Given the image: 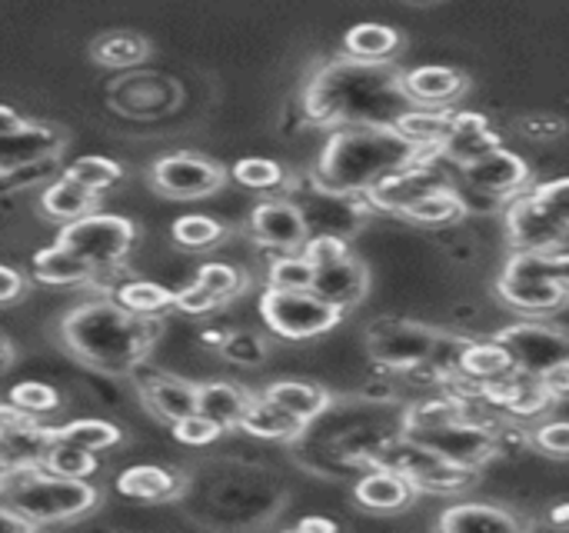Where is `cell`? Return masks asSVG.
I'll return each mask as SVG.
<instances>
[{
    "label": "cell",
    "instance_id": "obj_26",
    "mask_svg": "<svg viewBox=\"0 0 569 533\" xmlns=\"http://www.w3.org/2000/svg\"><path fill=\"white\" fill-rule=\"evenodd\" d=\"M437 527L443 533H510L520 531L523 524L507 514L503 507H490V504H457L450 507Z\"/></svg>",
    "mask_w": 569,
    "mask_h": 533
},
{
    "label": "cell",
    "instance_id": "obj_33",
    "mask_svg": "<svg viewBox=\"0 0 569 533\" xmlns=\"http://www.w3.org/2000/svg\"><path fill=\"white\" fill-rule=\"evenodd\" d=\"M263 397L277 401L280 407H287L293 417H300L303 424L317 421L327 407H330V397L327 391L313 387V384H303V381H277L263 391Z\"/></svg>",
    "mask_w": 569,
    "mask_h": 533
},
{
    "label": "cell",
    "instance_id": "obj_20",
    "mask_svg": "<svg viewBox=\"0 0 569 533\" xmlns=\"http://www.w3.org/2000/svg\"><path fill=\"white\" fill-rule=\"evenodd\" d=\"M30 277L43 287H87L97 267L63 244H50L30 257Z\"/></svg>",
    "mask_w": 569,
    "mask_h": 533
},
{
    "label": "cell",
    "instance_id": "obj_17",
    "mask_svg": "<svg viewBox=\"0 0 569 533\" xmlns=\"http://www.w3.org/2000/svg\"><path fill=\"white\" fill-rule=\"evenodd\" d=\"M130 377H137V387H140V397H143L147 411L153 417L167 421V424H177V421L200 411L197 384H187V381H177V377H167V374L140 377V371H133Z\"/></svg>",
    "mask_w": 569,
    "mask_h": 533
},
{
    "label": "cell",
    "instance_id": "obj_16",
    "mask_svg": "<svg viewBox=\"0 0 569 533\" xmlns=\"http://www.w3.org/2000/svg\"><path fill=\"white\" fill-rule=\"evenodd\" d=\"M400 90L417 107H447L463 97L467 77L443 63H423V67L400 73Z\"/></svg>",
    "mask_w": 569,
    "mask_h": 533
},
{
    "label": "cell",
    "instance_id": "obj_41",
    "mask_svg": "<svg viewBox=\"0 0 569 533\" xmlns=\"http://www.w3.org/2000/svg\"><path fill=\"white\" fill-rule=\"evenodd\" d=\"M197 284H200V287H207L220 304H227V300H233V297H240V294H243L247 277H243V270H240V267H233V264L210 260V264H203V267L197 270Z\"/></svg>",
    "mask_w": 569,
    "mask_h": 533
},
{
    "label": "cell",
    "instance_id": "obj_23",
    "mask_svg": "<svg viewBox=\"0 0 569 533\" xmlns=\"http://www.w3.org/2000/svg\"><path fill=\"white\" fill-rule=\"evenodd\" d=\"M393 127L420 150V154H430V150H443V144L450 140L453 134V110H437V107H413V110H403Z\"/></svg>",
    "mask_w": 569,
    "mask_h": 533
},
{
    "label": "cell",
    "instance_id": "obj_43",
    "mask_svg": "<svg viewBox=\"0 0 569 533\" xmlns=\"http://www.w3.org/2000/svg\"><path fill=\"white\" fill-rule=\"evenodd\" d=\"M233 180L250 190H270L283 184V167L270 157H243L233 167Z\"/></svg>",
    "mask_w": 569,
    "mask_h": 533
},
{
    "label": "cell",
    "instance_id": "obj_1",
    "mask_svg": "<svg viewBox=\"0 0 569 533\" xmlns=\"http://www.w3.org/2000/svg\"><path fill=\"white\" fill-rule=\"evenodd\" d=\"M160 334V317L130 314L113 297L80 300L60 320V344L67 354L107 377H127L147 364Z\"/></svg>",
    "mask_w": 569,
    "mask_h": 533
},
{
    "label": "cell",
    "instance_id": "obj_46",
    "mask_svg": "<svg viewBox=\"0 0 569 533\" xmlns=\"http://www.w3.org/2000/svg\"><path fill=\"white\" fill-rule=\"evenodd\" d=\"M533 194H537V200H540L557 220L569 224V177L550 180V184H540V187H533Z\"/></svg>",
    "mask_w": 569,
    "mask_h": 533
},
{
    "label": "cell",
    "instance_id": "obj_39",
    "mask_svg": "<svg viewBox=\"0 0 569 533\" xmlns=\"http://www.w3.org/2000/svg\"><path fill=\"white\" fill-rule=\"evenodd\" d=\"M63 174H67L70 180H77V184H83V187L103 194L107 187H113V184L123 177V167H120L117 160H110V157L87 154V157H77L73 164H67Z\"/></svg>",
    "mask_w": 569,
    "mask_h": 533
},
{
    "label": "cell",
    "instance_id": "obj_50",
    "mask_svg": "<svg viewBox=\"0 0 569 533\" xmlns=\"http://www.w3.org/2000/svg\"><path fill=\"white\" fill-rule=\"evenodd\" d=\"M27 294V277L10 267V264H0V307H10L17 300H23Z\"/></svg>",
    "mask_w": 569,
    "mask_h": 533
},
{
    "label": "cell",
    "instance_id": "obj_12",
    "mask_svg": "<svg viewBox=\"0 0 569 533\" xmlns=\"http://www.w3.org/2000/svg\"><path fill=\"white\" fill-rule=\"evenodd\" d=\"M447 187L443 177L437 174V167H430L423 157L407 164V167H397L390 174H383L370 190V204L380 207V210H390V214H407L417 200H423L427 194Z\"/></svg>",
    "mask_w": 569,
    "mask_h": 533
},
{
    "label": "cell",
    "instance_id": "obj_44",
    "mask_svg": "<svg viewBox=\"0 0 569 533\" xmlns=\"http://www.w3.org/2000/svg\"><path fill=\"white\" fill-rule=\"evenodd\" d=\"M170 427H173V441L183 444V447H210L223 434V427L217 421H210L207 414H200V411L177 421V424H170Z\"/></svg>",
    "mask_w": 569,
    "mask_h": 533
},
{
    "label": "cell",
    "instance_id": "obj_54",
    "mask_svg": "<svg viewBox=\"0 0 569 533\" xmlns=\"http://www.w3.org/2000/svg\"><path fill=\"white\" fill-rule=\"evenodd\" d=\"M13 361H17V354H13V344L0 334V374H7L10 367H13Z\"/></svg>",
    "mask_w": 569,
    "mask_h": 533
},
{
    "label": "cell",
    "instance_id": "obj_10",
    "mask_svg": "<svg viewBox=\"0 0 569 533\" xmlns=\"http://www.w3.org/2000/svg\"><path fill=\"white\" fill-rule=\"evenodd\" d=\"M497 340L510 351L513 367L523 371V374H533V377H540L550 367L569 361V337H563L553 327L533 324V320H523V324H513V327L500 330Z\"/></svg>",
    "mask_w": 569,
    "mask_h": 533
},
{
    "label": "cell",
    "instance_id": "obj_31",
    "mask_svg": "<svg viewBox=\"0 0 569 533\" xmlns=\"http://www.w3.org/2000/svg\"><path fill=\"white\" fill-rule=\"evenodd\" d=\"M497 147V134L490 127V120L483 113H473V110H463V113H453V134L450 140L443 144L447 154H453L460 164Z\"/></svg>",
    "mask_w": 569,
    "mask_h": 533
},
{
    "label": "cell",
    "instance_id": "obj_19",
    "mask_svg": "<svg viewBox=\"0 0 569 533\" xmlns=\"http://www.w3.org/2000/svg\"><path fill=\"white\" fill-rule=\"evenodd\" d=\"M413 494H417V484L407 474L383 467V464H377L363 481H357V491H353L357 504L370 514H397L413 501Z\"/></svg>",
    "mask_w": 569,
    "mask_h": 533
},
{
    "label": "cell",
    "instance_id": "obj_25",
    "mask_svg": "<svg viewBox=\"0 0 569 533\" xmlns=\"http://www.w3.org/2000/svg\"><path fill=\"white\" fill-rule=\"evenodd\" d=\"M303 421L293 417L287 407H280L277 401L270 397H253L243 421H240V431H247L250 437H260V441H293L303 434Z\"/></svg>",
    "mask_w": 569,
    "mask_h": 533
},
{
    "label": "cell",
    "instance_id": "obj_2",
    "mask_svg": "<svg viewBox=\"0 0 569 533\" xmlns=\"http://www.w3.org/2000/svg\"><path fill=\"white\" fill-rule=\"evenodd\" d=\"M393 124H350L330 134L317 160V180L330 194H367L383 174L420 160Z\"/></svg>",
    "mask_w": 569,
    "mask_h": 533
},
{
    "label": "cell",
    "instance_id": "obj_11",
    "mask_svg": "<svg viewBox=\"0 0 569 533\" xmlns=\"http://www.w3.org/2000/svg\"><path fill=\"white\" fill-rule=\"evenodd\" d=\"M460 177L467 180V187H473L477 194H493V197H510L527 190L530 184V167L520 154L507 150V147H490L470 160L460 164Z\"/></svg>",
    "mask_w": 569,
    "mask_h": 533
},
{
    "label": "cell",
    "instance_id": "obj_22",
    "mask_svg": "<svg viewBox=\"0 0 569 533\" xmlns=\"http://www.w3.org/2000/svg\"><path fill=\"white\" fill-rule=\"evenodd\" d=\"M117 491L133 501L167 504L183 494V477L167 467H157V464H133L117 474Z\"/></svg>",
    "mask_w": 569,
    "mask_h": 533
},
{
    "label": "cell",
    "instance_id": "obj_48",
    "mask_svg": "<svg viewBox=\"0 0 569 533\" xmlns=\"http://www.w3.org/2000/svg\"><path fill=\"white\" fill-rule=\"evenodd\" d=\"M533 441L550 454V457H569V421H550L540 424Z\"/></svg>",
    "mask_w": 569,
    "mask_h": 533
},
{
    "label": "cell",
    "instance_id": "obj_35",
    "mask_svg": "<svg viewBox=\"0 0 569 533\" xmlns=\"http://www.w3.org/2000/svg\"><path fill=\"white\" fill-rule=\"evenodd\" d=\"M40 467L50 471V474H60V477L90 481L100 471V461H97V454H90L83 447H73V444H63V441H50L43 457H40Z\"/></svg>",
    "mask_w": 569,
    "mask_h": 533
},
{
    "label": "cell",
    "instance_id": "obj_49",
    "mask_svg": "<svg viewBox=\"0 0 569 533\" xmlns=\"http://www.w3.org/2000/svg\"><path fill=\"white\" fill-rule=\"evenodd\" d=\"M303 254H307V260H310L313 267H320V264H330V260H337V257H343V254H350V250H347V244H343L340 237L320 234V237H310V240H307Z\"/></svg>",
    "mask_w": 569,
    "mask_h": 533
},
{
    "label": "cell",
    "instance_id": "obj_27",
    "mask_svg": "<svg viewBox=\"0 0 569 533\" xmlns=\"http://www.w3.org/2000/svg\"><path fill=\"white\" fill-rule=\"evenodd\" d=\"M403 37L397 27H387V23H357L347 30L343 37V47H347V57L357 60V63H387L397 50H400Z\"/></svg>",
    "mask_w": 569,
    "mask_h": 533
},
{
    "label": "cell",
    "instance_id": "obj_8",
    "mask_svg": "<svg viewBox=\"0 0 569 533\" xmlns=\"http://www.w3.org/2000/svg\"><path fill=\"white\" fill-rule=\"evenodd\" d=\"M403 434L413 437L417 444L437 451L450 464L473 467V471H480L493 454H500L497 434L480 427V424H473V421H467V417L453 421V424H443V427H407Z\"/></svg>",
    "mask_w": 569,
    "mask_h": 533
},
{
    "label": "cell",
    "instance_id": "obj_4",
    "mask_svg": "<svg viewBox=\"0 0 569 533\" xmlns=\"http://www.w3.org/2000/svg\"><path fill=\"white\" fill-rule=\"evenodd\" d=\"M57 244L70 247L73 254H80L83 260H90L97 267V274L103 270H120L137 244V224L130 217L120 214H87L80 220H70L60 227Z\"/></svg>",
    "mask_w": 569,
    "mask_h": 533
},
{
    "label": "cell",
    "instance_id": "obj_7",
    "mask_svg": "<svg viewBox=\"0 0 569 533\" xmlns=\"http://www.w3.org/2000/svg\"><path fill=\"white\" fill-rule=\"evenodd\" d=\"M150 184L167 200H203V197H213L217 190H223L227 170L203 154L173 150V154H163L160 160H153Z\"/></svg>",
    "mask_w": 569,
    "mask_h": 533
},
{
    "label": "cell",
    "instance_id": "obj_32",
    "mask_svg": "<svg viewBox=\"0 0 569 533\" xmlns=\"http://www.w3.org/2000/svg\"><path fill=\"white\" fill-rule=\"evenodd\" d=\"M513 357L510 351L493 337V340H480V344H467L463 351V364H460V374L480 381V384H493L507 374H513Z\"/></svg>",
    "mask_w": 569,
    "mask_h": 533
},
{
    "label": "cell",
    "instance_id": "obj_42",
    "mask_svg": "<svg viewBox=\"0 0 569 533\" xmlns=\"http://www.w3.org/2000/svg\"><path fill=\"white\" fill-rule=\"evenodd\" d=\"M467 417V401L460 397H440V401H420L407 414V427H443Z\"/></svg>",
    "mask_w": 569,
    "mask_h": 533
},
{
    "label": "cell",
    "instance_id": "obj_24",
    "mask_svg": "<svg viewBox=\"0 0 569 533\" xmlns=\"http://www.w3.org/2000/svg\"><path fill=\"white\" fill-rule=\"evenodd\" d=\"M100 207V194L70 180L67 174L60 180H50L40 194V210L43 217L50 220H60V224H70V220H80L87 214H93Z\"/></svg>",
    "mask_w": 569,
    "mask_h": 533
},
{
    "label": "cell",
    "instance_id": "obj_55",
    "mask_svg": "<svg viewBox=\"0 0 569 533\" xmlns=\"http://www.w3.org/2000/svg\"><path fill=\"white\" fill-rule=\"evenodd\" d=\"M563 250L569 254V224H567V237H563Z\"/></svg>",
    "mask_w": 569,
    "mask_h": 533
},
{
    "label": "cell",
    "instance_id": "obj_28",
    "mask_svg": "<svg viewBox=\"0 0 569 533\" xmlns=\"http://www.w3.org/2000/svg\"><path fill=\"white\" fill-rule=\"evenodd\" d=\"M197 401H200V414L217 421L223 431H233V427H240L253 394H247L237 384L213 381V384H197Z\"/></svg>",
    "mask_w": 569,
    "mask_h": 533
},
{
    "label": "cell",
    "instance_id": "obj_9",
    "mask_svg": "<svg viewBox=\"0 0 569 533\" xmlns=\"http://www.w3.org/2000/svg\"><path fill=\"white\" fill-rule=\"evenodd\" d=\"M507 234L510 244L517 250H540V254H560L563 250V237H567V224L557 220L533 190H520L513 194V200L507 204Z\"/></svg>",
    "mask_w": 569,
    "mask_h": 533
},
{
    "label": "cell",
    "instance_id": "obj_29",
    "mask_svg": "<svg viewBox=\"0 0 569 533\" xmlns=\"http://www.w3.org/2000/svg\"><path fill=\"white\" fill-rule=\"evenodd\" d=\"M50 441H63V444L83 447L90 454H103V451H113L123 444V431L103 417H77L60 427H50Z\"/></svg>",
    "mask_w": 569,
    "mask_h": 533
},
{
    "label": "cell",
    "instance_id": "obj_3",
    "mask_svg": "<svg viewBox=\"0 0 569 533\" xmlns=\"http://www.w3.org/2000/svg\"><path fill=\"white\" fill-rule=\"evenodd\" d=\"M0 504L20 514L33 531L57 527L87 517L100 504V491L90 481L60 477L40 464L13 467L0 484Z\"/></svg>",
    "mask_w": 569,
    "mask_h": 533
},
{
    "label": "cell",
    "instance_id": "obj_5",
    "mask_svg": "<svg viewBox=\"0 0 569 533\" xmlns=\"http://www.w3.org/2000/svg\"><path fill=\"white\" fill-rule=\"evenodd\" d=\"M260 317L283 340H313V337L330 334L343 320V310L327 304L313 290H273V287H267L260 297Z\"/></svg>",
    "mask_w": 569,
    "mask_h": 533
},
{
    "label": "cell",
    "instance_id": "obj_13",
    "mask_svg": "<svg viewBox=\"0 0 569 533\" xmlns=\"http://www.w3.org/2000/svg\"><path fill=\"white\" fill-rule=\"evenodd\" d=\"M433 340H437V334L427 330V327L387 320V324H377V327L370 330V354H373V361L383 364V367L413 371V367L427 364Z\"/></svg>",
    "mask_w": 569,
    "mask_h": 533
},
{
    "label": "cell",
    "instance_id": "obj_18",
    "mask_svg": "<svg viewBox=\"0 0 569 533\" xmlns=\"http://www.w3.org/2000/svg\"><path fill=\"white\" fill-rule=\"evenodd\" d=\"M370 287V277H367V267L353 257V254H343L330 264H320L317 267V277H313V294H320L327 304L340 307V310H350L363 300Z\"/></svg>",
    "mask_w": 569,
    "mask_h": 533
},
{
    "label": "cell",
    "instance_id": "obj_45",
    "mask_svg": "<svg viewBox=\"0 0 569 533\" xmlns=\"http://www.w3.org/2000/svg\"><path fill=\"white\" fill-rule=\"evenodd\" d=\"M220 351H223V357H227L230 364H237V367H257V364L267 361V344H263L257 334H247V330H243V334L223 337Z\"/></svg>",
    "mask_w": 569,
    "mask_h": 533
},
{
    "label": "cell",
    "instance_id": "obj_30",
    "mask_svg": "<svg viewBox=\"0 0 569 533\" xmlns=\"http://www.w3.org/2000/svg\"><path fill=\"white\" fill-rule=\"evenodd\" d=\"M110 297L130 314H143V317H163L167 310H177V290L157 280H123L113 287Z\"/></svg>",
    "mask_w": 569,
    "mask_h": 533
},
{
    "label": "cell",
    "instance_id": "obj_15",
    "mask_svg": "<svg viewBox=\"0 0 569 533\" xmlns=\"http://www.w3.org/2000/svg\"><path fill=\"white\" fill-rule=\"evenodd\" d=\"M250 230L253 237L280 254H297L310 240V224L303 210L290 200H263L250 214Z\"/></svg>",
    "mask_w": 569,
    "mask_h": 533
},
{
    "label": "cell",
    "instance_id": "obj_40",
    "mask_svg": "<svg viewBox=\"0 0 569 533\" xmlns=\"http://www.w3.org/2000/svg\"><path fill=\"white\" fill-rule=\"evenodd\" d=\"M7 401L13 404V407H20L23 414H30V417H47V414H57L60 411V394L50 387V384H43V381H20V384H13L10 387V394H7Z\"/></svg>",
    "mask_w": 569,
    "mask_h": 533
},
{
    "label": "cell",
    "instance_id": "obj_53",
    "mask_svg": "<svg viewBox=\"0 0 569 533\" xmlns=\"http://www.w3.org/2000/svg\"><path fill=\"white\" fill-rule=\"evenodd\" d=\"M300 533H333L337 531V521H327V517H307L297 524Z\"/></svg>",
    "mask_w": 569,
    "mask_h": 533
},
{
    "label": "cell",
    "instance_id": "obj_21",
    "mask_svg": "<svg viewBox=\"0 0 569 533\" xmlns=\"http://www.w3.org/2000/svg\"><path fill=\"white\" fill-rule=\"evenodd\" d=\"M500 297L527 314V317H547L569 304V284L563 280H523V277H500L497 280Z\"/></svg>",
    "mask_w": 569,
    "mask_h": 533
},
{
    "label": "cell",
    "instance_id": "obj_14",
    "mask_svg": "<svg viewBox=\"0 0 569 533\" xmlns=\"http://www.w3.org/2000/svg\"><path fill=\"white\" fill-rule=\"evenodd\" d=\"M63 144L67 137L57 127L37 120H27L23 127L0 134V177H13L27 167L53 160L63 150Z\"/></svg>",
    "mask_w": 569,
    "mask_h": 533
},
{
    "label": "cell",
    "instance_id": "obj_38",
    "mask_svg": "<svg viewBox=\"0 0 569 533\" xmlns=\"http://www.w3.org/2000/svg\"><path fill=\"white\" fill-rule=\"evenodd\" d=\"M313 277H317V267L307 260L303 250L280 254V257H273V264L267 270V287H273V290H310Z\"/></svg>",
    "mask_w": 569,
    "mask_h": 533
},
{
    "label": "cell",
    "instance_id": "obj_47",
    "mask_svg": "<svg viewBox=\"0 0 569 533\" xmlns=\"http://www.w3.org/2000/svg\"><path fill=\"white\" fill-rule=\"evenodd\" d=\"M217 307H220V300H217L207 287H200L197 280H193L190 287L177 290V310L187 314V317H203V314H210V310H217Z\"/></svg>",
    "mask_w": 569,
    "mask_h": 533
},
{
    "label": "cell",
    "instance_id": "obj_51",
    "mask_svg": "<svg viewBox=\"0 0 569 533\" xmlns=\"http://www.w3.org/2000/svg\"><path fill=\"white\" fill-rule=\"evenodd\" d=\"M540 381H543V387H547V394L557 401V397H567L569 394V361L567 364H557V367H550L547 374H540Z\"/></svg>",
    "mask_w": 569,
    "mask_h": 533
},
{
    "label": "cell",
    "instance_id": "obj_6",
    "mask_svg": "<svg viewBox=\"0 0 569 533\" xmlns=\"http://www.w3.org/2000/svg\"><path fill=\"white\" fill-rule=\"evenodd\" d=\"M373 454V464H383V467H393L400 474H407L417 487L423 491H437V494H457L463 487L473 484L477 471L473 467H460V464H450L447 457H440L437 451L417 444L413 437H400V441H390Z\"/></svg>",
    "mask_w": 569,
    "mask_h": 533
},
{
    "label": "cell",
    "instance_id": "obj_34",
    "mask_svg": "<svg viewBox=\"0 0 569 533\" xmlns=\"http://www.w3.org/2000/svg\"><path fill=\"white\" fill-rule=\"evenodd\" d=\"M93 60L100 67H113V70H123V67H137L147 60L150 53V43L140 37V33H130V30H113V33H103L93 40L90 47Z\"/></svg>",
    "mask_w": 569,
    "mask_h": 533
},
{
    "label": "cell",
    "instance_id": "obj_52",
    "mask_svg": "<svg viewBox=\"0 0 569 533\" xmlns=\"http://www.w3.org/2000/svg\"><path fill=\"white\" fill-rule=\"evenodd\" d=\"M23 124H27L23 113H17L13 107L0 103V134H10V130H17V127H23Z\"/></svg>",
    "mask_w": 569,
    "mask_h": 533
},
{
    "label": "cell",
    "instance_id": "obj_36",
    "mask_svg": "<svg viewBox=\"0 0 569 533\" xmlns=\"http://www.w3.org/2000/svg\"><path fill=\"white\" fill-rule=\"evenodd\" d=\"M463 214H467L463 197L450 187H440V190L427 194L423 200H417L403 217H410L413 224H423V227H447V224H457Z\"/></svg>",
    "mask_w": 569,
    "mask_h": 533
},
{
    "label": "cell",
    "instance_id": "obj_37",
    "mask_svg": "<svg viewBox=\"0 0 569 533\" xmlns=\"http://www.w3.org/2000/svg\"><path fill=\"white\" fill-rule=\"evenodd\" d=\"M170 237L183 250H210V247H217L227 237V227L220 220L207 217V214H187V217L173 220Z\"/></svg>",
    "mask_w": 569,
    "mask_h": 533
}]
</instances>
